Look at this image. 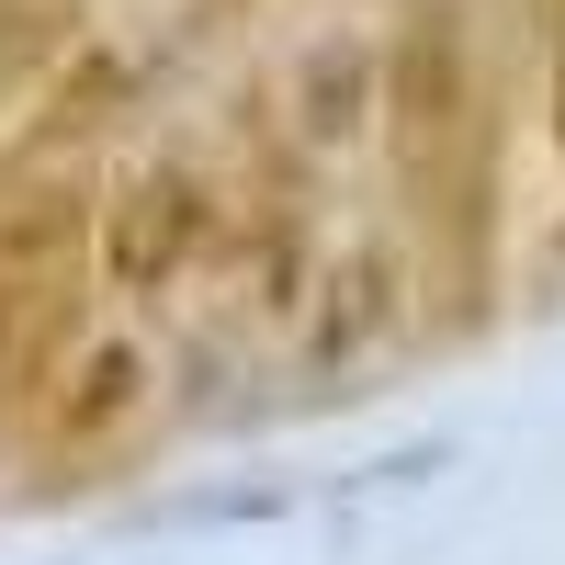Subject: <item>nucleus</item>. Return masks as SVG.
Wrapping results in <instances>:
<instances>
[{
    "instance_id": "8",
    "label": "nucleus",
    "mask_w": 565,
    "mask_h": 565,
    "mask_svg": "<svg viewBox=\"0 0 565 565\" xmlns=\"http://www.w3.org/2000/svg\"><path fill=\"white\" fill-rule=\"evenodd\" d=\"M554 260H565V226H554Z\"/></svg>"
},
{
    "instance_id": "3",
    "label": "nucleus",
    "mask_w": 565,
    "mask_h": 565,
    "mask_svg": "<svg viewBox=\"0 0 565 565\" xmlns=\"http://www.w3.org/2000/svg\"><path fill=\"white\" fill-rule=\"evenodd\" d=\"M282 114H295V136L317 159H351L362 136H385V45L328 23L295 45V68H282Z\"/></svg>"
},
{
    "instance_id": "6",
    "label": "nucleus",
    "mask_w": 565,
    "mask_h": 565,
    "mask_svg": "<svg viewBox=\"0 0 565 565\" xmlns=\"http://www.w3.org/2000/svg\"><path fill=\"white\" fill-rule=\"evenodd\" d=\"M90 181H45V193H23L12 215H0V271H45V260H68L90 249Z\"/></svg>"
},
{
    "instance_id": "1",
    "label": "nucleus",
    "mask_w": 565,
    "mask_h": 565,
    "mask_svg": "<svg viewBox=\"0 0 565 565\" xmlns=\"http://www.w3.org/2000/svg\"><path fill=\"white\" fill-rule=\"evenodd\" d=\"M476 125V23L463 0H407L385 34V148L396 170H441Z\"/></svg>"
},
{
    "instance_id": "5",
    "label": "nucleus",
    "mask_w": 565,
    "mask_h": 565,
    "mask_svg": "<svg viewBox=\"0 0 565 565\" xmlns=\"http://www.w3.org/2000/svg\"><path fill=\"white\" fill-rule=\"evenodd\" d=\"M317 328H306V362L317 373H340L362 340H385V328H396V249H340V260H328L317 271Z\"/></svg>"
},
{
    "instance_id": "4",
    "label": "nucleus",
    "mask_w": 565,
    "mask_h": 565,
    "mask_svg": "<svg viewBox=\"0 0 565 565\" xmlns=\"http://www.w3.org/2000/svg\"><path fill=\"white\" fill-rule=\"evenodd\" d=\"M148 396H159V362L136 351L125 328H114V340H90V351H68L57 385H45V452H103Z\"/></svg>"
},
{
    "instance_id": "7",
    "label": "nucleus",
    "mask_w": 565,
    "mask_h": 565,
    "mask_svg": "<svg viewBox=\"0 0 565 565\" xmlns=\"http://www.w3.org/2000/svg\"><path fill=\"white\" fill-rule=\"evenodd\" d=\"M543 114H554V148H565V45H554V79H543Z\"/></svg>"
},
{
    "instance_id": "2",
    "label": "nucleus",
    "mask_w": 565,
    "mask_h": 565,
    "mask_svg": "<svg viewBox=\"0 0 565 565\" xmlns=\"http://www.w3.org/2000/svg\"><path fill=\"white\" fill-rule=\"evenodd\" d=\"M215 238H226V226H215L204 181L193 170H148V181H125V193L103 204L90 260H103V295H159V282H181Z\"/></svg>"
}]
</instances>
